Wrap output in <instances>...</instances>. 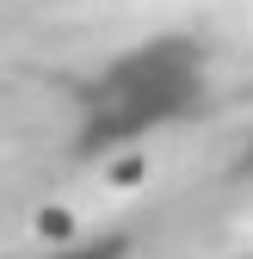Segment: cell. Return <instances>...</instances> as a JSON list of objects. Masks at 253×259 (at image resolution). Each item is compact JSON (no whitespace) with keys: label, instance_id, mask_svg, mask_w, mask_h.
Wrapping results in <instances>:
<instances>
[{"label":"cell","instance_id":"1","mask_svg":"<svg viewBox=\"0 0 253 259\" xmlns=\"http://www.w3.org/2000/svg\"><path fill=\"white\" fill-rule=\"evenodd\" d=\"M148 173H154L148 154H117L111 167H105V191H111V198H130V191L148 185Z\"/></svg>","mask_w":253,"mask_h":259},{"label":"cell","instance_id":"2","mask_svg":"<svg viewBox=\"0 0 253 259\" xmlns=\"http://www.w3.org/2000/svg\"><path fill=\"white\" fill-rule=\"evenodd\" d=\"M74 229H80V210H74V204H44V210H37V235H44V241H68Z\"/></svg>","mask_w":253,"mask_h":259}]
</instances>
